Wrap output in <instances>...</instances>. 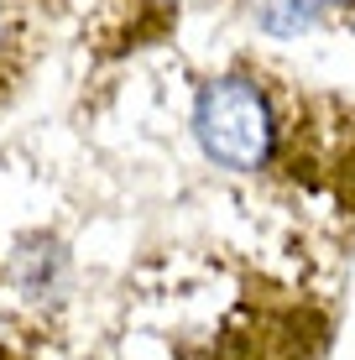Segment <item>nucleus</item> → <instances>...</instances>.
Masks as SVG:
<instances>
[{"mask_svg":"<svg viewBox=\"0 0 355 360\" xmlns=\"http://www.w3.org/2000/svg\"><path fill=\"white\" fill-rule=\"evenodd\" d=\"M193 141L204 162L225 172H262L277 157V105L262 79L251 73H214L193 94Z\"/></svg>","mask_w":355,"mask_h":360,"instance_id":"f257e3e1","label":"nucleus"},{"mask_svg":"<svg viewBox=\"0 0 355 360\" xmlns=\"http://www.w3.org/2000/svg\"><path fill=\"white\" fill-rule=\"evenodd\" d=\"M246 11H251V27L272 42H298L324 16L319 0H246Z\"/></svg>","mask_w":355,"mask_h":360,"instance_id":"f03ea898","label":"nucleus"},{"mask_svg":"<svg viewBox=\"0 0 355 360\" xmlns=\"http://www.w3.org/2000/svg\"><path fill=\"white\" fill-rule=\"evenodd\" d=\"M319 6H324V11H350L355 0H319Z\"/></svg>","mask_w":355,"mask_h":360,"instance_id":"7ed1b4c3","label":"nucleus"}]
</instances>
